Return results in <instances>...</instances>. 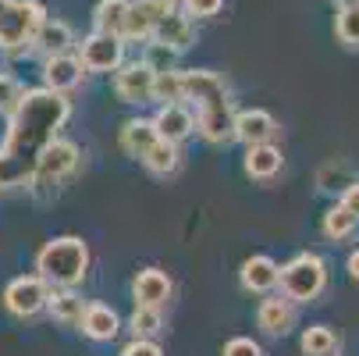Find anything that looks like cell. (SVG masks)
Returning a JSON list of instances; mask_svg holds the SVG:
<instances>
[{
  "label": "cell",
  "instance_id": "obj_18",
  "mask_svg": "<svg viewBox=\"0 0 359 356\" xmlns=\"http://www.w3.org/2000/svg\"><path fill=\"white\" fill-rule=\"evenodd\" d=\"M281 164H285V157H281V150L274 143H252V146H245V175L249 178L267 182V178H274L281 171Z\"/></svg>",
  "mask_w": 359,
  "mask_h": 356
},
{
  "label": "cell",
  "instance_id": "obj_30",
  "mask_svg": "<svg viewBox=\"0 0 359 356\" xmlns=\"http://www.w3.org/2000/svg\"><path fill=\"white\" fill-rule=\"evenodd\" d=\"M348 182H355V175H352V168H348L345 161H327V164L317 171V185H320L324 192H341Z\"/></svg>",
  "mask_w": 359,
  "mask_h": 356
},
{
  "label": "cell",
  "instance_id": "obj_11",
  "mask_svg": "<svg viewBox=\"0 0 359 356\" xmlns=\"http://www.w3.org/2000/svg\"><path fill=\"white\" fill-rule=\"evenodd\" d=\"M82 79H86V68L72 54H50L43 65V86L54 93H72L82 86Z\"/></svg>",
  "mask_w": 359,
  "mask_h": 356
},
{
  "label": "cell",
  "instance_id": "obj_27",
  "mask_svg": "<svg viewBox=\"0 0 359 356\" xmlns=\"http://www.w3.org/2000/svg\"><path fill=\"white\" fill-rule=\"evenodd\" d=\"M355 225H359V218L338 203V207H331V211L324 214V225H320V228H324V235H327L331 242H341V239H348V235L355 232Z\"/></svg>",
  "mask_w": 359,
  "mask_h": 356
},
{
  "label": "cell",
  "instance_id": "obj_21",
  "mask_svg": "<svg viewBox=\"0 0 359 356\" xmlns=\"http://www.w3.org/2000/svg\"><path fill=\"white\" fill-rule=\"evenodd\" d=\"M157 139L161 136H157V128H153V118H132V121L121 125V150L128 157H135V161H142L146 150Z\"/></svg>",
  "mask_w": 359,
  "mask_h": 356
},
{
  "label": "cell",
  "instance_id": "obj_5",
  "mask_svg": "<svg viewBox=\"0 0 359 356\" xmlns=\"http://www.w3.org/2000/svg\"><path fill=\"white\" fill-rule=\"evenodd\" d=\"M43 22H46V8L39 0H0V46L25 50Z\"/></svg>",
  "mask_w": 359,
  "mask_h": 356
},
{
  "label": "cell",
  "instance_id": "obj_32",
  "mask_svg": "<svg viewBox=\"0 0 359 356\" xmlns=\"http://www.w3.org/2000/svg\"><path fill=\"white\" fill-rule=\"evenodd\" d=\"M175 58H178V50H171V46H164V43H157V39H149V50H146V65L153 68V72H168V68H175Z\"/></svg>",
  "mask_w": 359,
  "mask_h": 356
},
{
  "label": "cell",
  "instance_id": "obj_38",
  "mask_svg": "<svg viewBox=\"0 0 359 356\" xmlns=\"http://www.w3.org/2000/svg\"><path fill=\"white\" fill-rule=\"evenodd\" d=\"M334 8H352V4H359V0H331Z\"/></svg>",
  "mask_w": 359,
  "mask_h": 356
},
{
  "label": "cell",
  "instance_id": "obj_33",
  "mask_svg": "<svg viewBox=\"0 0 359 356\" xmlns=\"http://www.w3.org/2000/svg\"><path fill=\"white\" fill-rule=\"evenodd\" d=\"M182 4L189 18H214L224 8V0H182Z\"/></svg>",
  "mask_w": 359,
  "mask_h": 356
},
{
  "label": "cell",
  "instance_id": "obj_19",
  "mask_svg": "<svg viewBox=\"0 0 359 356\" xmlns=\"http://www.w3.org/2000/svg\"><path fill=\"white\" fill-rule=\"evenodd\" d=\"M153 128H157V136L168 139V143H182L196 128V118L182 104H161L157 118H153Z\"/></svg>",
  "mask_w": 359,
  "mask_h": 356
},
{
  "label": "cell",
  "instance_id": "obj_26",
  "mask_svg": "<svg viewBox=\"0 0 359 356\" xmlns=\"http://www.w3.org/2000/svg\"><path fill=\"white\" fill-rule=\"evenodd\" d=\"M149 100H157V104H182V72L178 68H168V72L153 75Z\"/></svg>",
  "mask_w": 359,
  "mask_h": 356
},
{
  "label": "cell",
  "instance_id": "obj_6",
  "mask_svg": "<svg viewBox=\"0 0 359 356\" xmlns=\"http://www.w3.org/2000/svg\"><path fill=\"white\" fill-rule=\"evenodd\" d=\"M75 168H79V146H75L72 139H61V136H57V139L39 154L36 171H32L29 182H36V185H57V182H65Z\"/></svg>",
  "mask_w": 359,
  "mask_h": 356
},
{
  "label": "cell",
  "instance_id": "obj_24",
  "mask_svg": "<svg viewBox=\"0 0 359 356\" xmlns=\"http://www.w3.org/2000/svg\"><path fill=\"white\" fill-rule=\"evenodd\" d=\"M302 352L306 356H338V335L327 324H313L302 331Z\"/></svg>",
  "mask_w": 359,
  "mask_h": 356
},
{
  "label": "cell",
  "instance_id": "obj_16",
  "mask_svg": "<svg viewBox=\"0 0 359 356\" xmlns=\"http://www.w3.org/2000/svg\"><path fill=\"white\" fill-rule=\"evenodd\" d=\"M256 324H260L264 335L271 338H281L295 328V310H292V303L288 299H264L260 303V310H256Z\"/></svg>",
  "mask_w": 359,
  "mask_h": 356
},
{
  "label": "cell",
  "instance_id": "obj_3",
  "mask_svg": "<svg viewBox=\"0 0 359 356\" xmlns=\"http://www.w3.org/2000/svg\"><path fill=\"white\" fill-rule=\"evenodd\" d=\"M89 246L79 235H57L36 253V275L50 289H75L89 275Z\"/></svg>",
  "mask_w": 359,
  "mask_h": 356
},
{
  "label": "cell",
  "instance_id": "obj_29",
  "mask_svg": "<svg viewBox=\"0 0 359 356\" xmlns=\"http://www.w3.org/2000/svg\"><path fill=\"white\" fill-rule=\"evenodd\" d=\"M334 36H338V43H341V46L359 50V4H352V8H338Z\"/></svg>",
  "mask_w": 359,
  "mask_h": 356
},
{
  "label": "cell",
  "instance_id": "obj_39",
  "mask_svg": "<svg viewBox=\"0 0 359 356\" xmlns=\"http://www.w3.org/2000/svg\"><path fill=\"white\" fill-rule=\"evenodd\" d=\"M168 4H178V0H168Z\"/></svg>",
  "mask_w": 359,
  "mask_h": 356
},
{
  "label": "cell",
  "instance_id": "obj_4",
  "mask_svg": "<svg viewBox=\"0 0 359 356\" xmlns=\"http://www.w3.org/2000/svg\"><path fill=\"white\" fill-rule=\"evenodd\" d=\"M278 285L288 303H313L327 289V264L317 253H299L285 268H278Z\"/></svg>",
  "mask_w": 359,
  "mask_h": 356
},
{
  "label": "cell",
  "instance_id": "obj_10",
  "mask_svg": "<svg viewBox=\"0 0 359 356\" xmlns=\"http://www.w3.org/2000/svg\"><path fill=\"white\" fill-rule=\"evenodd\" d=\"M175 8L168 0H128V11H125V25H121V39H149L157 18Z\"/></svg>",
  "mask_w": 359,
  "mask_h": 356
},
{
  "label": "cell",
  "instance_id": "obj_20",
  "mask_svg": "<svg viewBox=\"0 0 359 356\" xmlns=\"http://www.w3.org/2000/svg\"><path fill=\"white\" fill-rule=\"evenodd\" d=\"M75 43V32H72V25L68 22H57V18H46L39 29H36V36H32V46L39 50V54H68V46Z\"/></svg>",
  "mask_w": 359,
  "mask_h": 356
},
{
  "label": "cell",
  "instance_id": "obj_7",
  "mask_svg": "<svg viewBox=\"0 0 359 356\" xmlns=\"http://www.w3.org/2000/svg\"><path fill=\"white\" fill-rule=\"evenodd\" d=\"M79 61L86 72H118L125 65V39L118 32H93L82 39Z\"/></svg>",
  "mask_w": 359,
  "mask_h": 356
},
{
  "label": "cell",
  "instance_id": "obj_35",
  "mask_svg": "<svg viewBox=\"0 0 359 356\" xmlns=\"http://www.w3.org/2000/svg\"><path fill=\"white\" fill-rule=\"evenodd\" d=\"M224 356H264V349L256 345L252 338H231L224 345Z\"/></svg>",
  "mask_w": 359,
  "mask_h": 356
},
{
  "label": "cell",
  "instance_id": "obj_15",
  "mask_svg": "<svg viewBox=\"0 0 359 356\" xmlns=\"http://www.w3.org/2000/svg\"><path fill=\"white\" fill-rule=\"evenodd\" d=\"M132 296H135L139 307H164V303L171 299V278L161 268H146V271L135 275Z\"/></svg>",
  "mask_w": 359,
  "mask_h": 356
},
{
  "label": "cell",
  "instance_id": "obj_1",
  "mask_svg": "<svg viewBox=\"0 0 359 356\" xmlns=\"http://www.w3.org/2000/svg\"><path fill=\"white\" fill-rule=\"evenodd\" d=\"M8 136L0 146V189H18L32 178L39 154L61 136L72 118L68 93L54 89H25L18 107L8 114Z\"/></svg>",
  "mask_w": 359,
  "mask_h": 356
},
{
  "label": "cell",
  "instance_id": "obj_2",
  "mask_svg": "<svg viewBox=\"0 0 359 356\" xmlns=\"http://www.w3.org/2000/svg\"><path fill=\"white\" fill-rule=\"evenodd\" d=\"M182 100L196 107V128L207 143L221 146L235 139V107L221 75L203 68L182 72Z\"/></svg>",
  "mask_w": 359,
  "mask_h": 356
},
{
  "label": "cell",
  "instance_id": "obj_14",
  "mask_svg": "<svg viewBox=\"0 0 359 356\" xmlns=\"http://www.w3.org/2000/svg\"><path fill=\"white\" fill-rule=\"evenodd\" d=\"M79 328L93 342H111L121 331V317L107 307V303H86V310L79 317Z\"/></svg>",
  "mask_w": 359,
  "mask_h": 356
},
{
  "label": "cell",
  "instance_id": "obj_13",
  "mask_svg": "<svg viewBox=\"0 0 359 356\" xmlns=\"http://www.w3.org/2000/svg\"><path fill=\"white\" fill-rule=\"evenodd\" d=\"M281 132V125L274 121V114L252 107V111H238L235 114V139L252 146V143H274V136Z\"/></svg>",
  "mask_w": 359,
  "mask_h": 356
},
{
  "label": "cell",
  "instance_id": "obj_23",
  "mask_svg": "<svg viewBox=\"0 0 359 356\" xmlns=\"http://www.w3.org/2000/svg\"><path fill=\"white\" fill-rule=\"evenodd\" d=\"M82 310H86V303L75 289H54L46 296V314L54 321H61V324H79Z\"/></svg>",
  "mask_w": 359,
  "mask_h": 356
},
{
  "label": "cell",
  "instance_id": "obj_25",
  "mask_svg": "<svg viewBox=\"0 0 359 356\" xmlns=\"http://www.w3.org/2000/svg\"><path fill=\"white\" fill-rule=\"evenodd\" d=\"M125 11H128V0H100L96 11H93V25H96V32H118V36H121Z\"/></svg>",
  "mask_w": 359,
  "mask_h": 356
},
{
  "label": "cell",
  "instance_id": "obj_17",
  "mask_svg": "<svg viewBox=\"0 0 359 356\" xmlns=\"http://www.w3.org/2000/svg\"><path fill=\"white\" fill-rule=\"evenodd\" d=\"M238 278H242V289L245 292H260L264 296V292L278 289V264L267 257V253H256V257H249L242 264Z\"/></svg>",
  "mask_w": 359,
  "mask_h": 356
},
{
  "label": "cell",
  "instance_id": "obj_12",
  "mask_svg": "<svg viewBox=\"0 0 359 356\" xmlns=\"http://www.w3.org/2000/svg\"><path fill=\"white\" fill-rule=\"evenodd\" d=\"M149 39H157V43H164V46H171V50H189L192 43H196V29H192V18L189 15H182V11H175V8H168L161 18H157V25H153V36Z\"/></svg>",
  "mask_w": 359,
  "mask_h": 356
},
{
  "label": "cell",
  "instance_id": "obj_22",
  "mask_svg": "<svg viewBox=\"0 0 359 356\" xmlns=\"http://www.w3.org/2000/svg\"><path fill=\"white\" fill-rule=\"evenodd\" d=\"M146 171L149 175H157V178H168L178 171L182 164V154H178V143H168V139H157L149 150H146V157H142Z\"/></svg>",
  "mask_w": 359,
  "mask_h": 356
},
{
  "label": "cell",
  "instance_id": "obj_34",
  "mask_svg": "<svg viewBox=\"0 0 359 356\" xmlns=\"http://www.w3.org/2000/svg\"><path fill=\"white\" fill-rule=\"evenodd\" d=\"M121 356H164V349L153 342V338H132V342L121 349Z\"/></svg>",
  "mask_w": 359,
  "mask_h": 356
},
{
  "label": "cell",
  "instance_id": "obj_31",
  "mask_svg": "<svg viewBox=\"0 0 359 356\" xmlns=\"http://www.w3.org/2000/svg\"><path fill=\"white\" fill-rule=\"evenodd\" d=\"M22 82L8 72H0V114H11L18 107V100H22Z\"/></svg>",
  "mask_w": 359,
  "mask_h": 356
},
{
  "label": "cell",
  "instance_id": "obj_36",
  "mask_svg": "<svg viewBox=\"0 0 359 356\" xmlns=\"http://www.w3.org/2000/svg\"><path fill=\"white\" fill-rule=\"evenodd\" d=\"M338 203H341L345 211H352V214L359 218V182H348V185L341 189V199H338Z\"/></svg>",
  "mask_w": 359,
  "mask_h": 356
},
{
  "label": "cell",
  "instance_id": "obj_9",
  "mask_svg": "<svg viewBox=\"0 0 359 356\" xmlns=\"http://www.w3.org/2000/svg\"><path fill=\"white\" fill-rule=\"evenodd\" d=\"M153 72L146 61H132V65H121L118 75H114V93L118 100H125V104H146L149 93H153Z\"/></svg>",
  "mask_w": 359,
  "mask_h": 356
},
{
  "label": "cell",
  "instance_id": "obj_8",
  "mask_svg": "<svg viewBox=\"0 0 359 356\" xmlns=\"http://www.w3.org/2000/svg\"><path fill=\"white\" fill-rule=\"evenodd\" d=\"M46 296H50V285H46L39 275L15 278V282L4 289V307H8L15 317H36V314L46 310Z\"/></svg>",
  "mask_w": 359,
  "mask_h": 356
},
{
  "label": "cell",
  "instance_id": "obj_37",
  "mask_svg": "<svg viewBox=\"0 0 359 356\" xmlns=\"http://www.w3.org/2000/svg\"><path fill=\"white\" fill-rule=\"evenodd\" d=\"M348 275H352V278L359 282V249H355L352 257H348Z\"/></svg>",
  "mask_w": 359,
  "mask_h": 356
},
{
  "label": "cell",
  "instance_id": "obj_28",
  "mask_svg": "<svg viewBox=\"0 0 359 356\" xmlns=\"http://www.w3.org/2000/svg\"><path fill=\"white\" fill-rule=\"evenodd\" d=\"M128 328H132L135 338L161 335V331H164V314H161V307H139V303H135V314H132Z\"/></svg>",
  "mask_w": 359,
  "mask_h": 356
}]
</instances>
